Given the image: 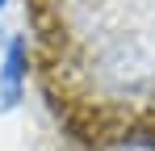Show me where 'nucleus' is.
<instances>
[{"mask_svg": "<svg viewBox=\"0 0 155 151\" xmlns=\"http://www.w3.org/2000/svg\"><path fill=\"white\" fill-rule=\"evenodd\" d=\"M21 84H25V50H21V38H13L4 50V67H0V105L4 109H13L21 101Z\"/></svg>", "mask_w": 155, "mask_h": 151, "instance_id": "nucleus-1", "label": "nucleus"}, {"mask_svg": "<svg viewBox=\"0 0 155 151\" xmlns=\"http://www.w3.org/2000/svg\"><path fill=\"white\" fill-rule=\"evenodd\" d=\"M4 4H8V0H0V13H4Z\"/></svg>", "mask_w": 155, "mask_h": 151, "instance_id": "nucleus-2", "label": "nucleus"}]
</instances>
